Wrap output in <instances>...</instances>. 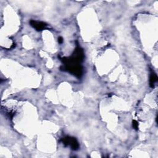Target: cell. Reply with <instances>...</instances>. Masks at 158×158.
<instances>
[{
  "instance_id": "1",
  "label": "cell",
  "mask_w": 158,
  "mask_h": 158,
  "mask_svg": "<svg viewBox=\"0 0 158 158\" xmlns=\"http://www.w3.org/2000/svg\"><path fill=\"white\" fill-rule=\"evenodd\" d=\"M61 70L64 71H67L78 78L80 77L83 74V69L82 66L79 65V64H77V65H68L61 66Z\"/></svg>"
},
{
  "instance_id": "2",
  "label": "cell",
  "mask_w": 158,
  "mask_h": 158,
  "mask_svg": "<svg viewBox=\"0 0 158 158\" xmlns=\"http://www.w3.org/2000/svg\"><path fill=\"white\" fill-rule=\"evenodd\" d=\"M61 141H62L63 144L65 146L70 145L72 149L75 151L79 148L78 142L75 138L70 137V136H66V137L63 138L61 140Z\"/></svg>"
},
{
  "instance_id": "3",
  "label": "cell",
  "mask_w": 158,
  "mask_h": 158,
  "mask_svg": "<svg viewBox=\"0 0 158 158\" xmlns=\"http://www.w3.org/2000/svg\"><path fill=\"white\" fill-rule=\"evenodd\" d=\"M30 25L33 27L37 31H41L43 30L47 26L46 24L43 22H39V21L34 20H31L30 21Z\"/></svg>"
},
{
  "instance_id": "4",
  "label": "cell",
  "mask_w": 158,
  "mask_h": 158,
  "mask_svg": "<svg viewBox=\"0 0 158 158\" xmlns=\"http://www.w3.org/2000/svg\"><path fill=\"white\" fill-rule=\"evenodd\" d=\"M157 81V77L156 74L154 72H152L150 75L149 77V86L151 88L154 87V84Z\"/></svg>"
},
{
  "instance_id": "5",
  "label": "cell",
  "mask_w": 158,
  "mask_h": 158,
  "mask_svg": "<svg viewBox=\"0 0 158 158\" xmlns=\"http://www.w3.org/2000/svg\"><path fill=\"white\" fill-rule=\"evenodd\" d=\"M132 126H133V128L135 129V130H138V122L136 120H133V121H132Z\"/></svg>"
},
{
  "instance_id": "6",
  "label": "cell",
  "mask_w": 158,
  "mask_h": 158,
  "mask_svg": "<svg viewBox=\"0 0 158 158\" xmlns=\"http://www.w3.org/2000/svg\"><path fill=\"white\" fill-rule=\"evenodd\" d=\"M58 42H59V44L62 43V42H63V38H62L61 37H59L58 38Z\"/></svg>"
}]
</instances>
